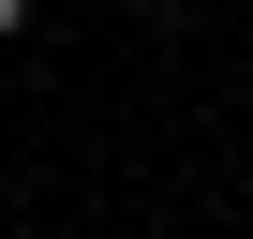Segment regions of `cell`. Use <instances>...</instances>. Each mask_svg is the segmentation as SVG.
Here are the masks:
<instances>
[{
    "mask_svg": "<svg viewBox=\"0 0 253 239\" xmlns=\"http://www.w3.org/2000/svg\"><path fill=\"white\" fill-rule=\"evenodd\" d=\"M15 30H30V0H0V45H15Z\"/></svg>",
    "mask_w": 253,
    "mask_h": 239,
    "instance_id": "6da1fadb",
    "label": "cell"
}]
</instances>
